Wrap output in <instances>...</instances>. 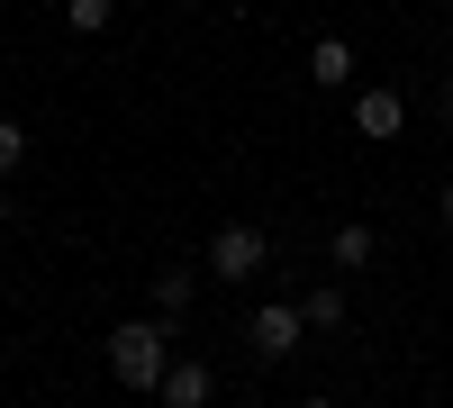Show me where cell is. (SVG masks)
<instances>
[{"mask_svg": "<svg viewBox=\"0 0 453 408\" xmlns=\"http://www.w3.org/2000/svg\"><path fill=\"white\" fill-rule=\"evenodd\" d=\"M164 373H173L164 318H127V327H109V381H119V390H164Z\"/></svg>", "mask_w": 453, "mask_h": 408, "instance_id": "6da1fadb", "label": "cell"}, {"mask_svg": "<svg viewBox=\"0 0 453 408\" xmlns=\"http://www.w3.org/2000/svg\"><path fill=\"white\" fill-rule=\"evenodd\" d=\"M299 336H309L299 300H254V318H245V345H254V363H290V354H299Z\"/></svg>", "mask_w": 453, "mask_h": 408, "instance_id": "7a4b0ae2", "label": "cell"}, {"mask_svg": "<svg viewBox=\"0 0 453 408\" xmlns=\"http://www.w3.org/2000/svg\"><path fill=\"white\" fill-rule=\"evenodd\" d=\"M263 254H273V245H263L254 218H226V227L209 236V273H218V281H254V273H263Z\"/></svg>", "mask_w": 453, "mask_h": 408, "instance_id": "3957f363", "label": "cell"}, {"mask_svg": "<svg viewBox=\"0 0 453 408\" xmlns=\"http://www.w3.org/2000/svg\"><path fill=\"white\" fill-rule=\"evenodd\" d=\"M155 399H164V408H209V399H218V373H209L200 354H173V373H164Z\"/></svg>", "mask_w": 453, "mask_h": 408, "instance_id": "277c9868", "label": "cell"}, {"mask_svg": "<svg viewBox=\"0 0 453 408\" xmlns=\"http://www.w3.org/2000/svg\"><path fill=\"white\" fill-rule=\"evenodd\" d=\"M399 119H408V100H399L390 82H372V91H354V127H363V136H399Z\"/></svg>", "mask_w": 453, "mask_h": 408, "instance_id": "5b68a950", "label": "cell"}, {"mask_svg": "<svg viewBox=\"0 0 453 408\" xmlns=\"http://www.w3.org/2000/svg\"><path fill=\"white\" fill-rule=\"evenodd\" d=\"M309 82L318 91H354V46H345V36H318V46H309Z\"/></svg>", "mask_w": 453, "mask_h": 408, "instance_id": "8992f818", "label": "cell"}, {"mask_svg": "<svg viewBox=\"0 0 453 408\" xmlns=\"http://www.w3.org/2000/svg\"><path fill=\"white\" fill-rule=\"evenodd\" d=\"M372 245H381V236H372L363 218H345V227L326 236V254H335V273H363V264H372Z\"/></svg>", "mask_w": 453, "mask_h": 408, "instance_id": "52a82bcc", "label": "cell"}, {"mask_svg": "<svg viewBox=\"0 0 453 408\" xmlns=\"http://www.w3.org/2000/svg\"><path fill=\"white\" fill-rule=\"evenodd\" d=\"M181 309H191V273H181V264H164V273H155V318L173 327Z\"/></svg>", "mask_w": 453, "mask_h": 408, "instance_id": "ba28073f", "label": "cell"}, {"mask_svg": "<svg viewBox=\"0 0 453 408\" xmlns=\"http://www.w3.org/2000/svg\"><path fill=\"white\" fill-rule=\"evenodd\" d=\"M299 318H309V327H345V290H335V281L299 290Z\"/></svg>", "mask_w": 453, "mask_h": 408, "instance_id": "9c48e42d", "label": "cell"}, {"mask_svg": "<svg viewBox=\"0 0 453 408\" xmlns=\"http://www.w3.org/2000/svg\"><path fill=\"white\" fill-rule=\"evenodd\" d=\"M64 27H73V36H100V27H109V0H64Z\"/></svg>", "mask_w": 453, "mask_h": 408, "instance_id": "30bf717a", "label": "cell"}, {"mask_svg": "<svg viewBox=\"0 0 453 408\" xmlns=\"http://www.w3.org/2000/svg\"><path fill=\"white\" fill-rule=\"evenodd\" d=\"M19 164H27V127H19V119H0V181H10Z\"/></svg>", "mask_w": 453, "mask_h": 408, "instance_id": "8fae6325", "label": "cell"}, {"mask_svg": "<svg viewBox=\"0 0 453 408\" xmlns=\"http://www.w3.org/2000/svg\"><path fill=\"white\" fill-rule=\"evenodd\" d=\"M435 218H444V227H453V181H444V191H435Z\"/></svg>", "mask_w": 453, "mask_h": 408, "instance_id": "7c38bea8", "label": "cell"}, {"mask_svg": "<svg viewBox=\"0 0 453 408\" xmlns=\"http://www.w3.org/2000/svg\"><path fill=\"white\" fill-rule=\"evenodd\" d=\"M435 109H444V119H453V82H444V91H435Z\"/></svg>", "mask_w": 453, "mask_h": 408, "instance_id": "4fadbf2b", "label": "cell"}, {"mask_svg": "<svg viewBox=\"0 0 453 408\" xmlns=\"http://www.w3.org/2000/svg\"><path fill=\"white\" fill-rule=\"evenodd\" d=\"M299 408H335V399H299Z\"/></svg>", "mask_w": 453, "mask_h": 408, "instance_id": "5bb4252c", "label": "cell"}, {"mask_svg": "<svg viewBox=\"0 0 453 408\" xmlns=\"http://www.w3.org/2000/svg\"><path fill=\"white\" fill-rule=\"evenodd\" d=\"M0 218H10V191H0Z\"/></svg>", "mask_w": 453, "mask_h": 408, "instance_id": "9a60e30c", "label": "cell"}]
</instances>
